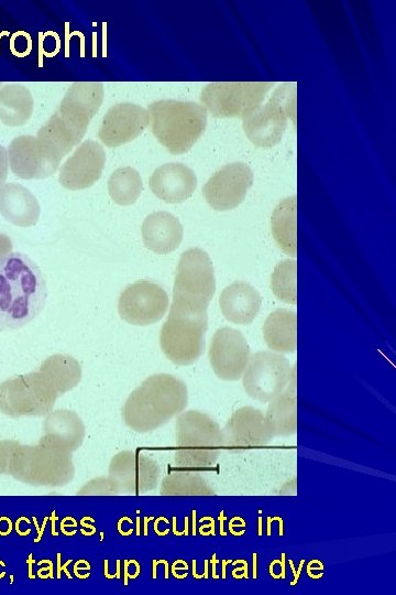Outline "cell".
<instances>
[{
  "label": "cell",
  "mask_w": 396,
  "mask_h": 595,
  "mask_svg": "<svg viewBox=\"0 0 396 595\" xmlns=\"http://www.w3.org/2000/svg\"><path fill=\"white\" fill-rule=\"evenodd\" d=\"M215 291V271L208 253L200 248L184 251L177 266L173 302L207 312Z\"/></svg>",
  "instance_id": "9c48e42d"
},
{
  "label": "cell",
  "mask_w": 396,
  "mask_h": 595,
  "mask_svg": "<svg viewBox=\"0 0 396 595\" xmlns=\"http://www.w3.org/2000/svg\"><path fill=\"white\" fill-rule=\"evenodd\" d=\"M175 429L176 463L187 467H209L216 463L224 434L211 416L189 410L179 415Z\"/></svg>",
  "instance_id": "8992f818"
},
{
  "label": "cell",
  "mask_w": 396,
  "mask_h": 595,
  "mask_svg": "<svg viewBox=\"0 0 396 595\" xmlns=\"http://www.w3.org/2000/svg\"><path fill=\"white\" fill-rule=\"evenodd\" d=\"M9 170L7 149L0 144V186L4 184Z\"/></svg>",
  "instance_id": "f546056e"
},
{
  "label": "cell",
  "mask_w": 396,
  "mask_h": 595,
  "mask_svg": "<svg viewBox=\"0 0 396 595\" xmlns=\"http://www.w3.org/2000/svg\"><path fill=\"white\" fill-rule=\"evenodd\" d=\"M103 96V85L100 82L73 83L56 111L38 129L37 136L52 141L66 155L85 136Z\"/></svg>",
  "instance_id": "277c9868"
},
{
  "label": "cell",
  "mask_w": 396,
  "mask_h": 595,
  "mask_svg": "<svg viewBox=\"0 0 396 595\" xmlns=\"http://www.w3.org/2000/svg\"><path fill=\"white\" fill-rule=\"evenodd\" d=\"M272 234L278 247L292 257L297 253V197L288 196L275 207L272 219Z\"/></svg>",
  "instance_id": "484cf974"
},
{
  "label": "cell",
  "mask_w": 396,
  "mask_h": 595,
  "mask_svg": "<svg viewBox=\"0 0 396 595\" xmlns=\"http://www.w3.org/2000/svg\"><path fill=\"white\" fill-rule=\"evenodd\" d=\"M147 110L132 102H120L109 108L98 131L100 141L117 148L136 139L148 126Z\"/></svg>",
  "instance_id": "e0dca14e"
},
{
  "label": "cell",
  "mask_w": 396,
  "mask_h": 595,
  "mask_svg": "<svg viewBox=\"0 0 396 595\" xmlns=\"http://www.w3.org/2000/svg\"><path fill=\"white\" fill-rule=\"evenodd\" d=\"M81 369L68 355H53L37 371L14 376L0 383V411L9 416L47 414L64 392L80 380Z\"/></svg>",
  "instance_id": "6da1fadb"
},
{
  "label": "cell",
  "mask_w": 396,
  "mask_h": 595,
  "mask_svg": "<svg viewBox=\"0 0 396 595\" xmlns=\"http://www.w3.org/2000/svg\"><path fill=\"white\" fill-rule=\"evenodd\" d=\"M272 82H213L204 87L200 101L216 118H242L264 100Z\"/></svg>",
  "instance_id": "30bf717a"
},
{
  "label": "cell",
  "mask_w": 396,
  "mask_h": 595,
  "mask_svg": "<svg viewBox=\"0 0 396 595\" xmlns=\"http://www.w3.org/2000/svg\"><path fill=\"white\" fill-rule=\"evenodd\" d=\"M223 316L235 324L246 325L253 322L260 312L262 299L249 283L237 281L228 285L219 299Z\"/></svg>",
  "instance_id": "7402d4cb"
},
{
  "label": "cell",
  "mask_w": 396,
  "mask_h": 595,
  "mask_svg": "<svg viewBox=\"0 0 396 595\" xmlns=\"http://www.w3.org/2000/svg\"><path fill=\"white\" fill-rule=\"evenodd\" d=\"M207 312L173 302L160 335L165 356L177 365L196 363L205 349Z\"/></svg>",
  "instance_id": "52a82bcc"
},
{
  "label": "cell",
  "mask_w": 396,
  "mask_h": 595,
  "mask_svg": "<svg viewBox=\"0 0 396 595\" xmlns=\"http://www.w3.org/2000/svg\"><path fill=\"white\" fill-rule=\"evenodd\" d=\"M265 420L273 436H289L297 431L296 366L286 388L270 401Z\"/></svg>",
  "instance_id": "603a6c76"
},
{
  "label": "cell",
  "mask_w": 396,
  "mask_h": 595,
  "mask_svg": "<svg viewBox=\"0 0 396 595\" xmlns=\"http://www.w3.org/2000/svg\"><path fill=\"white\" fill-rule=\"evenodd\" d=\"M271 289L283 302L296 304L297 301V263L295 260L278 262L271 277Z\"/></svg>",
  "instance_id": "83f0119b"
},
{
  "label": "cell",
  "mask_w": 396,
  "mask_h": 595,
  "mask_svg": "<svg viewBox=\"0 0 396 595\" xmlns=\"http://www.w3.org/2000/svg\"><path fill=\"white\" fill-rule=\"evenodd\" d=\"M288 119L296 121V85L285 83L270 100L242 117L243 130L248 139L261 148H273L287 128Z\"/></svg>",
  "instance_id": "ba28073f"
},
{
  "label": "cell",
  "mask_w": 396,
  "mask_h": 595,
  "mask_svg": "<svg viewBox=\"0 0 396 595\" xmlns=\"http://www.w3.org/2000/svg\"><path fill=\"white\" fill-rule=\"evenodd\" d=\"M224 432V439H228L231 445L239 447L265 445L273 439L265 414L253 407H241L235 410Z\"/></svg>",
  "instance_id": "d6986e66"
},
{
  "label": "cell",
  "mask_w": 396,
  "mask_h": 595,
  "mask_svg": "<svg viewBox=\"0 0 396 595\" xmlns=\"http://www.w3.org/2000/svg\"><path fill=\"white\" fill-rule=\"evenodd\" d=\"M46 282L26 255L10 252L0 259V321L16 329L33 321L46 303Z\"/></svg>",
  "instance_id": "7a4b0ae2"
},
{
  "label": "cell",
  "mask_w": 396,
  "mask_h": 595,
  "mask_svg": "<svg viewBox=\"0 0 396 595\" xmlns=\"http://www.w3.org/2000/svg\"><path fill=\"white\" fill-rule=\"evenodd\" d=\"M147 113L154 137L172 154L188 152L207 127L206 108L193 101L156 100Z\"/></svg>",
  "instance_id": "5b68a950"
},
{
  "label": "cell",
  "mask_w": 396,
  "mask_h": 595,
  "mask_svg": "<svg viewBox=\"0 0 396 595\" xmlns=\"http://www.w3.org/2000/svg\"><path fill=\"white\" fill-rule=\"evenodd\" d=\"M106 164L102 145L94 140L81 142L59 169L58 182L70 191L92 186L101 176Z\"/></svg>",
  "instance_id": "2e32d148"
},
{
  "label": "cell",
  "mask_w": 396,
  "mask_h": 595,
  "mask_svg": "<svg viewBox=\"0 0 396 595\" xmlns=\"http://www.w3.org/2000/svg\"><path fill=\"white\" fill-rule=\"evenodd\" d=\"M7 153L11 172L22 180L51 176L65 156L52 141L37 134H22L14 138Z\"/></svg>",
  "instance_id": "8fae6325"
},
{
  "label": "cell",
  "mask_w": 396,
  "mask_h": 595,
  "mask_svg": "<svg viewBox=\"0 0 396 595\" xmlns=\"http://www.w3.org/2000/svg\"><path fill=\"white\" fill-rule=\"evenodd\" d=\"M185 382L168 374L145 379L128 398L122 415L138 432L153 431L180 413L187 405Z\"/></svg>",
  "instance_id": "3957f363"
},
{
  "label": "cell",
  "mask_w": 396,
  "mask_h": 595,
  "mask_svg": "<svg viewBox=\"0 0 396 595\" xmlns=\"http://www.w3.org/2000/svg\"><path fill=\"white\" fill-rule=\"evenodd\" d=\"M144 246L158 255L177 249L183 240L184 228L174 215L158 210L146 216L141 228Z\"/></svg>",
  "instance_id": "ffe728a7"
},
{
  "label": "cell",
  "mask_w": 396,
  "mask_h": 595,
  "mask_svg": "<svg viewBox=\"0 0 396 595\" xmlns=\"http://www.w3.org/2000/svg\"><path fill=\"white\" fill-rule=\"evenodd\" d=\"M3 329H6V328H4L3 324H2V322L0 321V333H1Z\"/></svg>",
  "instance_id": "1f68e13d"
},
{
  "label": "cell",
  "mask_w": 396,
  "mask_h": 595,
  "mask_svg": "<svg viewBox=\"0 0 396 595\" xmlns=\"http://www.w3.org/2000/svg\"><path fill=\"white\" fill-rule=\"evenodd\" d=\"M34 110V99L28 87L8 83L0 87V121L9 127L26 123Z\"/></svg>",
  "instance_id": "d4e9b609"
},
{
  "label": "cell",
  "mask_w": 396,
  "mask_h": 595,
  "mask_svg": "<svg viewBox=\"0 0 396 595\" xmlns=\"http://www.w3.org/2000/svg\"><path fill=\"white\" fill-rule=\"evenodd\" d=\"M168 304V295L160 284L140 280L122 291L118 311L125 322L146 326L158 322L167 312Z\"/></svg>",
  "instance_id": "4fadbf2b"
},
{
  "label": "cell",
  "mask_w": 396,
  "mask_h": 595,
  "mask_svg": "<svg viewBox=\"0 0 396 595\" xmlns=\"http://www.w3.org/2000/svg\"><path fill=\"white\" fill-rule=\"evenodd\" d=\"M148 185L152 193L160 199L175 204L189 198L197 187V176L187 165L170 162L155 169Z\"/></svg>",
  "instance_id": "ac0fdd59"
},
{
  "label": "cell",
  "mask_w": 396,
  "mask_h": 595,
  "mask_svg": "<svg viewBox=\"0 0 396 595\" xmlns=\"http://www.w3.org/2000/svg\"><path fill=\"white\" fill-rule=\"evenodd\" d=\"M293 368L288 359L275 351H257L250 356L242 375L246 394L261 402H270L287 386Z\"/></svg>",
  "instance_id": "7c38bea8"
},
{
  "label": "cell",
  "mask_w": 396,
  "mask_h": 595,
  "mask_svg": "<svg viewBox=\"0 0 396 595\" xmlns=\"http://www.w3.org/2000/svg\"><path fill=\"white\" fill-rule=\"evenodd\" d=\"M143 190L140 173L131 166L118 167L108 181V192L112 201L122 206L134 204Z\"/></svg>",
  "instance_id": "4316f807"
},
{
  "label": "cell",
  "mask_w": 396,
  "mask_h": 595,
  "mask_svg": "<svg viewBox=\"0 0 396 595\" xmlns=\"http://www.w3.org/2000/svg\"><path fill=\"white\" fill-rule=\"evenodd\" d=\"M266 345L275 353L289 354L297 348V315L294 311L272 312L263 326Z\"/></svg>",
  "instance_id": "cb8c5ba5"
},
{
  "label": "cell",
  "mask_w": 396,
  "mask_h": 595,
  "mask_svg": "<svg viewBox=\"0 0 396 595\" xmlns=\"http://www.w3.org/2000/svg\"><path fill=\"white\" fill-rule=\"evenodd\" d=\"M40 204L36 197L19 183H4L0 186V214L18 227L34 226L40 218Z\"/></svg>",
  "instance_id": "44dd1931"
},
{
  "label": "cell",
  "mask_w": 396,
  "mask_h": 595,
  "mask_svg": "<svg viewBox=\"0 0 396 595\" xmlns=\"http://www.w3.org/2000/svg\"><path fill=\"white\" fill-rule=\"evenodd\" d=\"M253 184V173L249 165L233 162L218 170L204 185L206 202L219 212L238 207Z\"/></svg>",
  "instance_id": "5bb4252c"
},
{
  "label": "cell",
  "mask_w": 396,
  "mask_h": 595,
  "mask_svg": "<svg viewBox=\"0 0 396 595\" xmlns=\"http://www.w3.org/2000/svg\"><path fill=\"white\" fill-rule=\"evenodd\" d=\"M250 356V346L241 332L231 327L216 331L208 357L211 368L219 379L226 381L241 379Z\"/></svg>",
  "instance_id": "9a60e30c"
},
{
  "label": "cell",
  "mask_w": 396,
  "mask_h": 595,
  "mask_svg": "<svg viewBox=\"0 0 396 595\" xmlns=\"http://www.w3.org/2000/svg\"><path fill=\"white\" fill-rule=\"evenodd\" d=\"M10 441H7L2 447H4ZM0 447V450L2 448ZM10 453L6 452L0 454V473H3L6 470V466L10 461Z\"/></svg>",
  "instance_id": "4dcf8cb0"
},
{
  "label": "cell",
  "mask_w": 396,
  "mask_h": 595,
  "mask_svg": "<svg viewBox=\"0 0 396 595\" xmlns=\"http://www.w3.org/2000/svg\"><path fill=\"white\" fill-rule=\"evenodd\" d=\"M163 495H212L211 486L200 476L190 473H173L162 484Z\"/></svg>",
  "instance_id": "f1b7e54d"
}]
</instances>
